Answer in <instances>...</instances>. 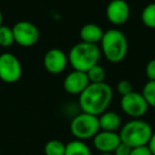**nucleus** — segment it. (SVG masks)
Instances as JSON below:
<instances>
[{
    "instance_id": "nucleus-1",
    "label": "nucleus",
    "mask_w": 155,
    "mask_h": 155,
    "mask_svg": "<svg viewBox=\"0 0 155 155\" xmlns=\"http://www.w3.org/2000/svg\"><path fill=\"white\" fill-rule=\"evenodd\" d=\"M113 98L114 91L107 83H91L79 96V106L83 113L100 116L107 110Z\"/></svg>"
},
{
    "instance_id": "nucleus-2",
    "label": "nucleus",
    "mask_w": 155,
    "mask_h": 155,
    "mask_svg": "<svg viewBox=\"0 0 155 155\" xmlns=\"http://www.w3.org/2000/svg\"><path fill=\"white\" fill-rule=\"evenodd\" d=\"M100 45L104 58L113 64L122 62L127 54L129 43L127 36L118 29H110L105 31Z\"/></svg>"
},
{
    "instance_id": "nucleus-3",
    "label": "nucleus",
    "mask_w": 155,
    "mask_h": 155,
    "mask_svg": "<svg viewBox=\"0 0 155 155\" xmlns=\"http://www.w3.org/2000/svg\"><path fill=\"white\" fill-rule=\"evenodd\" d=\"M100 56L101 49L98 45L80 41L69 50L68 62L73 70L86 72L91 67L99 64Z\"/></svg>"
},
{
    "instance_id": "nucleus-4",
    "label": "nucleus",
    "mask_w": 155,
    "mask_h": 155,
    "mask_svg": "<svg viewBox=\"0 0 155 155\" xmlns=\"http://www.w3.org/2000/svg\"><path fill=\"white\" fill-rule=\"evenodd\" d=\"M153 129L150 123L142 119H132L120 127L119 136L121 142L131 148L148 146L153 135Z\"/></svg>"
},
{
    "instance_id": "nucleus-5",
    "label": "nucleus",
    "mask_w": 155,
    "mask_h": 155,
    "mask_svg": "<svg viewBox=\"0 0 155 155\" xmlns=\"http://www.w3.org/2000/svg\"><path fill=\"white\" fill-rule=\"evenodd\" d=\"M99 131V118L95 115L82 112L75 115L70 122V132L75 139H93Z\"/></svg>"
},
{
    "instance_id": "nucleus-6",
    "label": "nucleus",
    "mask_w": 155,
    "mask_h": 155,
    "mask_svg": "<svg viewBox=\"0 0 155 155\" xmlns=\"http://www.w3.org/2000/svg\"><path fill=\"white\" fill-rule=\"evenodd\" d=\"M21 75V63L14 54L10 52L0 54V80L12 84L19 81Z\"/></svg>"
},
{
    "instance_id": "nucleus-7",
    "label": "nucleus",
    "mask_w": 155,
    "mask_h": 155,
    "mask_svg": "<svg viewBox=\"0 0 155 155\" xmlns=\"http://www.w3.org/2000/svg\"><path fill=\"white\" fill-rule=\"evenodd\" d=\"M120 107L125 115L133 119H140L148 113L149 110V105L142 94L134 91L121 97Z\"/></svg>"
},
{
    "instance_id": "nucleus-8",
    "label": "nucleus",
    "mask_w": 155,
    "mask_h": 155,
    "mask_svg": "<svg viewBox=\"0 0 155 155\" xmlns=\"http://www.w3.org/2000/svg\"><path fill=\"white\" fill-rule=\"evenodd\" d=\"M12 30L15 43L21 47H32L39 39V31L37 27L27 20L16 22Z\"/></svg>"
},
{
    "instance_id": "nucleus-9",
    "label": "nucleus",
    "mask_w": 155,
    "mask_h": 155,
    "mask_svg": "<svg viewBox=\"0 0 155 155\" xmlns=\"http://www.w3.org/2000/svg\"><path fill=\"white\" fill-rule=\"evenodd\" d=\"M44 67L49 73L58 74L66 69L68 65V55L58 48L49 49L44 55Z\"/></svg>"
},
{
    "instance_id": "nucleus-10",
    "label": "nucleus",
    "mask_w": 155,
    "mask_h": 155,
    "mask_svg": "<svg viewBox=\"0 0 155 155\" xmlns=\"http://www.w3.org/2000/svg\"><path fill=\"white\" fill-rule=\"evenodd\" d=\"M106 18L110 24L121 26L129 20L131 10L125 0H112L106 7Z\"/></svg>"
},
{
    "instance_id": "nucleus-11",
    "label": "nucleus",
    "mask_w": 155,
    "mask_h": 155,
    "mask_svg": "<svg viewBox=\"0 0 155 155\" xmlns=\"http://www.w3.org/2000/svg\"><path fill=\"white\" fill-rule=\"evenodd\" d=\"M89 84L91 82H89L86 72L73 70L69 74H67L64 79L63 87L65 91L69 95L80 96Z\"/></svg>"
},
{
    "instance_id": "nucleus-12",
    "label": "nucleus",
    "mask_w": 155,
    "mask_h": 155,
    "mask_svg": "<svg viewBox=\"0 0 155 155\" xmlns=\"http://www.w3.org/2000/svg\"><path fill=\"white\" fill-rule=\"evenodd\" d=\"M93 143L96 150L100 153H114L116 148L121 143L119 133L117 132L101 131L93 138Z\"/></svg>"
},
{
    "instance_id": "nucleus-13",
    "label": "nucleus",
    "mask_w": 155,
    "mask_h": 155,
    "mask_svg": "<svg viewBox=\"0 0 155 155\" xmlns=\"http://www.w3.org/2000/svg\"><path fill=\"white\" fill-rule=\"evenodd\" d=\"M99 118V125L101 131L117 132L122 127L121 117L116 112L106 110L103 114L98 116Z\"/></svg>"
},
{
    "instance_id": "nucleus-14",
    "label": "nucleus",
    "mask_w": 155,
    "mask_h": 155,
    "mask_svg": "<svg viewBox=\"0 0 155 155\" xmlns=\"http://www.w3.org/2000/svg\"><path fill=\"white\" fill-rule=\"evenodd\" d=\"M103 30L97 24H86L80 30V38L84 43L97 45L103 37Z\"/></svg>"
},
{
    "instance_id": "nucleus-15",
    "label": "nucleus",
    "mask_w": 155,
    "mask_h": 155,
    "mask_svg": "<svg viewBox=\"0 0 155 155\" xmlns=\"http://www.w3.org/2000/svg\"><path fill=\"white\" fill-rule=\"evenodd\" d=\"M64 155H93L89 146L83 140L74 139L66 143Z\"/></svg>"
},
{
    "instance_id": "nucleus-16",
    "label": "nucleus",
    "mask_w": 155,
    "mask_h": 155,
    "mask_svg": "<svg viewBox=\"0 0 155 155\" xmlns=\"http://www.w3.org/2000/svg\"><path fill=\"white\" fill-rule=\"evenodd\" d=\"M141 21L149 29H155V2H151L143 8L141 12Z\"/></svg>"
},
{
    "instance_id": "nucleus-17",
    "label": "nucleus",
    "mask_w": 155,
    "mask_h": 155,
    "mask_svg": "<svg viewBox=\"0 0 155 155\" xmlns=\"http://www.w3.org/2000/svg\"><path fill=\"white\" fill-rule=\"evenodd\" d=\"M66 144L58 139H51L46 142L44 147L45 155H64Z\"/></svg>"
},
{
    "instance_id": "nucleus-18",
    "label": "nucleus",
    "mask_w": 155,
    "mask_h": 155,
    "mask_svg": "<svg viewBox=\"0 0 155 155\" xmlns=\"http://www.w3.org/2000/svg\"><path fill=\"white\" fill-rule=\"evenodd\" d=\"M86 74L88 77V80L91 83H102L104 82L106 77L105 70L102 66H100L99 64L95 65L94 67H91L89 70L86 71Z\"/></svg>"
},
{
    "instance_id": "nucleus-19",
    "label": "nucleus",
    "mask_w": 155,
    "mask_h": 155,
    "mask_svg": "<svg viewBox=\"0 0 155 155\" xmlns=\"http://www.w3.org/2000/svg\"><path fill=\"white\" fill-rule=\"evenodd\" d=\"M14 43H15V39H14L12 28L2 25L0 27V46L3 48H8L11 47Z\"/></svg>"
},
{
    "instance_id": "nucleus-20",
    "label": "nucleus",
    "mask_w": 155,
    "mask_h": 155,
    "mask_svg": "<svg viewBox=\"0 0 155 155\" xmlns=\"http://www.w3.org/2000/svg\"><path fill=\"white\" fill-rule=\"evenodd\" d=\"M141 94L146 99L149 107L155 108V81H148L142 87Z\"/></svg>"
},
{
    "instance_id": "nucleus-21",
    "label": "nucleus",
    "mask_w": 155,
    "mask_h": 155,
    "mask_svg": "<svg viewBox=\"0 0 155 155\" xmlns=\"http://www.w3.org/2000/svg\"><path fill=\"white\" fill-rule=\"evenodd\" d=\"M116 89L117 93L119 95H121V97H122V96H125L131 93V91H133V85H132V83L129 80H121L117 83Z\"/></svg>"
},
{
    "instance_id": "nucleus-22",
    "label": "nucleus",
    "mask_w": 155,
    "mask_h": 155,
    "mask_svg": "<svg viewBox=\"0 0 155 155\" xmlns=\"http://www.w3.org/2000/svg\"><path fill=\"white\" fill-rule=\"evenodd\" d=\"M146 75L149 81H155V58H152L146 65Z\"/></svg>"
},
{
    "instance_id": "nucleus-23",
    "label": "nucleus",
    "mask_w": 155,
    "mask_h": 155,
    "mask_svg": "<svg viewBox=\"0 0 155 155\" xmlns=\"http://www.w3.org/2000/svg\"><path fill=\"white\" fill-rule=\"evenodd\" d=\"M130 155H153V154L148 146H141V147H136V148H132Z\"/></svg>"
},
{
    "instance_id": "nucleus-24",
    "label": "nucleus",
    "mask_w": 155,
    "mask_h": 155,
    "mask_svg": "<svg viewBox=\"0 0 155 155\" xmlns=\"http://www.w3.org/2000/svg\"><path fill=\"white\" fill-rule=\"evenodd\" d=\"M131 150H132L131 147H129L127 144L121 142V143L116 148V150L114 151V153H113V154H114V155H130Z\"/></svg>"
},
{
    "instance_id": "nucleus-25",
    "label": "nucleus",
    "mask_w": 155,
    "mask_h": 155,
    "mask_svg": "<svg viewBox=\"0 0 155 155\" xmlns=\"http://www.w3.org/2000/svg\"><path fill=\"white\" fill-rule=\"evenodd\" d=\"M148 147L150 148V150H151V152H152V154L155 155V132L153 133L152 137H151L150 141H149Z\"/></svg>"
},
{
    "instance_id": "nucleus-26",
    "label": "nucleus",
    "mask_w": 155,
    "mask_h": 155,
    "mask_svg": "<svg viewBox=\"0 0 155 155\" xmlns=\"http://www.w3.org/2000/svg\"><path fill=\"white\" fill-rule=\"evenodd\" d=\"M2 22H3V15H2L1 10H0V27L2 26Z\"/></svg>"
},
{
    "instance_id": "nucleus-27",
    "label": "nucleus",
    "mask_w": 155,
    "mask_h": 155,
    "mask_svg": "<svg viewBox=\"0 0 155 155\" xmlns=\"http://www.w3.org/2000/svg\"><path fill=\"white\" fill-rule=\"evenodd\" d=\"M99 155H114L113 153H100Z\"/></svg>"
}]
</instances>
